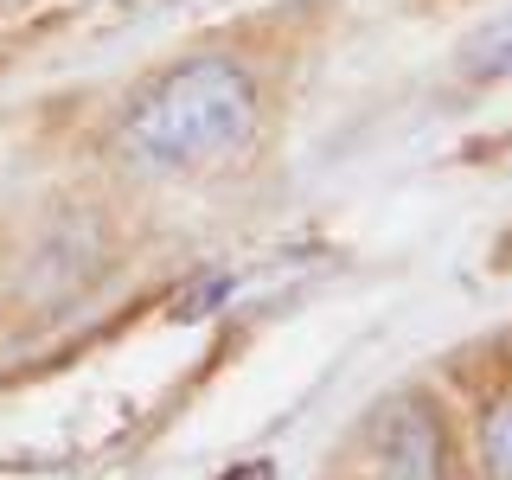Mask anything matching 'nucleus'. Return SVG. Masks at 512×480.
<instances>
[{
	"mask_svg": "<svg viewBox=\"0 0 512 480\" xmlns=\"http://www.w3.org/2000/svg\"><path fill=\"white\" fill-rule=\"evenodd\" d=\"M359 461L372 480H448L455 442H448L442 404L429 391H391L359 429Z\"/></svg>",
	"mask_w": 512,
	"mask_h": 480,
	"instance_id": "f03ea898",
	"label": "nucleus"
},
{
	"mask_svg": "<svg viewBox=\"0 0 512 480\" xmlns=\"http://www.w3.org/2000/svg\"><path fill=\"white\" fill-rule=\"evenodd\" d=\"M480 468L487 480H512V391L493 397L480 416Z\"/></svg>",
	"mask_w": 512,
	"mask_h": 480,
	"instance_id": "20e7f679",
	"label": "nucleus"
},
{
	"mask_svg": "<svg viewBox=\"0 0 512 480\" xmlns=\"http://www.w3.org/2000/svg\"><path fill=\"white\" fill-rule=\"evenodd\" d=\"M256 135V77L224 52L154 71L122 109V141L160 173L212 167Z\"/></svg>",
	"mask_w": 512,
	"mask_h": 480,
	"instance_id": "f257e3e1",
	"label": "nucleus"
},
{
	"mask_svg": "<svg viewBox=\"0 0 512 480\" xmlns=\"http://www.w3.org/2000/svg\"><path fill=\"white\" fill-rule=\"evenodd\" d=\"M455 64H461L468 84H500V77H512V7L493 13V20L455 52Z\"/></svg>",
	"mask_w": 512,
	"mask_h": 480,
	"instance_id": "7ed1b4c3",
	"label": "nucleus"
}]
</instances>
